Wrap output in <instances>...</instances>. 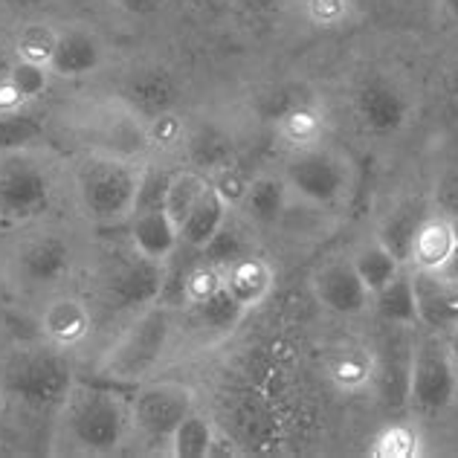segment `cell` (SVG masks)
I'll return each instance as SVG.
<instances>
[{
	"label": "cell",
	"mask_w": 458,
	"mask_h": 458,
	"mask_svg": "<svg viewBox=\"0 0 458 458\" xmlns=\"http://www.w3.org/2000/svg\"><path fill=\"white\" fill-rule=\"evenodd\" d=\"M458 397V369L444 334L429 331L409 348L406 401L418 412H444Z\"/></svg>",
	"instance_id": "obj_7"
},
{
	"label": "cell",
	"mask_w": 458,
	"mask_h": 458,
	"mask_svg": "<svg viewBox=\"0 0 458 458\" xmlns=\"http://www.w3.org/2000/svg\"><path fill=\"white\" fill-rule=\"evenodd\" d=\"M58 191L50 157L35 146L0 148V226H27L53 209Z\"/></svg>",
	"instance_id": "obj_4"
},
{
	"label": "cell",
	"mask_w": 458,
	"mask_h": 458,
	"mask_svg": "<svg viewBox=\"0 0 458 458\" xmlns=\"http://www.w3.org/2000/svg\"><path fill=\"white\" fill-rule=\"evenodd\" d=\"M41 134V123L30 107L15 114H0V148H27Z\"/></svg>",
	"instance_id": "obj_35"
},
{
	"label": "cell",
	"mask_w": 458,
	"mask_h": 458,
	"mask_svg": "<svg viewBox=\"0 0 458 458\" xmlns=\"http://www.w3.org/2000/svg\"><path fill=\"white\" fill-rule=\"evenodd\" d=\"M191 313H195V322L200 325V328L207 334H215V336L233 334L247 317V310L241 308L233 296H229L226 287H221L218 293L209 296L207 302L195 305V308H191Z\"/></svg>",
	"instance_id": "obj_29"
},
{
	"label": "cell",
	"mask_w": 458,
	"mask_h": 458,
	"mask_svg": "<svg viewBox=\"0 0 458 458\" xmlns=\"http://www.w3.org/2000/svg\"><path fill=\"white\" fill-rule=\"evenodd\" d=\"M9 64H12V58H6V53H0V81L6 79V73H9Z\"/></svg>",
	"instance_id": "obj_48"
},
{
	"label": "cell",
	"mask_w": 458,
	"mask_h": 458,
	"mask_svg": "<svg viewBox=\"0 0 458 458\" xmlns=\"http://www.w3.org/2000/svg\"><path fill=\"white\" fill-rule=\"evenodd\" d=\"M209 183L215 186V191H218V195L229 203V207L238 209L241 200H244V191L250 186V180L241 174L235 165H224L215 174H209Z\"/></svg>",
	"instance_id": "obj_39"
},
{
	"label": "cell",
	"mask_w": 458,
	"mask_h": 458,
	"mask_svg": "<svg viewBox=\"0 0 458 458\" xmlns=\"http://www.w3.org/2000/svg\"><path fill=\"white\" fill-rule=\"evenodd\" d=\"M102 41L99 35L90 32V30H64L58 32V41H55V50L50 58V70L55 79H84L99 70L102 64Z\"/></svg>",
	"instance_id": "obj_18"
},
{
	"label": "cell",
	"mask_w": 458,
	"mask_h": 458,
	"mask_svg": "<svg viewBox=\"0 0 458 458\" xmlns=\"http://www.w3.org/2000/svg\"><path fill=\"white\" fill-rule=\"evenodd\" d=\"M38 328L50 345L70 352V348H79L93 334V310L81 296H53L47 299L38 313Z\"/></svg>",
	"instance_id": "obj_14"
},
{
	"label": "cell",
	"mask_w": 458,
	"mask_h": 458,
	"mask_svg": "<svg viewBox=\"0 0 458 458\" xmlns=\"http://www.w3.org/2000/svg\"><path fill=\"white\" fill-rule=\"evenodd\" d=\"M247 252H250V244L244 241V235H241L235 226H229V221H226L221 226V233L215 235L209 244L200 250V259L224 270L233 261H238L241 256H247Z\"/></svg>",
	"instance_id": "obj_36"
},
{
	"label": "cell",
	"mask_w": 458,
	"mask_h": 458,
	"mask_svg": "<svg viewBox=\"0 0 458 458\" xmlns=\"http://www.w3.org/2000/svg\"><path fill=\"white\" fill-rule=\"evenodd\" d=\"M415 302H418V322L427 331L450 334L458 328V279L447 273L412 270Z\"/></svg>",
	"instance_id": "obj_13"
},
{
	"label": "cell",
	"mask_w": 458,
	"mask_h": 458,
	"mask_svg": "<svg viewBox=\"0 0 458 458\" xmlns=\"http://www.w3.org/2000/svg\"><path fill=\"white\" fill-rule=\"evenodd\" d=\"M73 366L62 348L35 343L15 348L0 369V392L30 412H58L73 389Z\"/></svg>",
	"instance_id": "obj_3"
},
{
	"label": "cell",
	"mask_w": 458,
	"mask_h": 458,
	"mask_svg": "<svg viewBox=\"0 0 458 458\" xmlns=\"http://www.w3.org/2000/svg\"><path fill=\"white\" fill-rule=\"evenodd\" d=\"M371 310L389 325V328H418V302H415V284H412V273L403 267L394 279L380 287V291L371 296Z\"/></svg>",
	"instance_id": "obj_22"
},
{
	"label": "cell",
	"mask_w": 458,
	"mask_h": 458,
	"mask_svg": "<svg viewBox=\"0 0 458 458\" xmlns=\"http://www.w3.org/2000/svg\"><path fill=\"white\" fill-rule=\"evenodd\" d=\"M44 4V0H0V9L6 12H32L38 9Z\"/></svg>",
	"instance_id": "obj_43"
},
{
	"label": "cell",
	"mask_w": 458,
	"mask_h": 458,
	"mask_svg": "<svg viewBox=\"0 0 458 458\" xmlns=\"http://www.w3.org/2000/svg\"><path fill=\"white\" fill-rule=\"evenodd\" d=\"M146 168L137 157L84 151L73 163V191L81 215L96 226H119L137 212Z\"/></svg>",
	"instance_id": "obj_1"
},
{
	"label": "cell",
	"mask_w": 458,
	"mask_h": 458,
	"mask_svg": "<svg viewBox=\"0 0 458 458\" xmlns=\"http://www.w3.org/2000/svg\"><path fill=\"white\" fill-rule=\"evenodd\" d=\"M146 137H148V146L174 148L186 140V123L174 111L151 116L146 119Z\"/></svg>",
	"instance_id": "obj_37"
},
{
	"label": "cell",
	"mask_w": 458,
	"mask_h": 458,
	"mask_svg": "<svg viewBox=\"0 0 458 458\" xmlns=\"http://www.w3.org/2000/svg\"><path fill=\"white\" fill-rule=\"evenodd\" d=\"M195 409L198 394L191 386L177 380H146L131 397V429L168 447V438Z\"/></svg>",
	"instance_id": "obj_9"
},
{
	"label": "cell",
	"mask_w": 458,
	"mask_h": 458,
	"mask_svg": "<svg viewBox=\"0 0 458 458\" xmlns=\"http://www.w3.org/2000/svg\"><path fill=\"white\" fill-rule=\"evenodd\" d=\"M325 377L343 394L371 392L377 383V354L366 345H336L325 354Z\"/></svg>",
	"instance_id": "obj_15"
},
{
	"label": "cell",
	"mask_w": 458,
	"mask_h": 458,
	"mask_svg": "<svg viewBox=\"0 0 458 458\" xmlns=\"http://www.w3.org/2000/svg\"><path fill=\"white\" fill-rule=\"evenodd\" d=\"M427 218V212L420 203L409 200V203H401V207H394L389 215L383 218V224L377 226V241L392 252L406 267L409 264V252H412V244H415V235H418V226L420 221Z\"/></svg>",
	"instance_id": "obj_24"
},
{
	"label": "cell",
	"mask_w": 458,
	"mask_h": 458,
	"mask_svg": "<svg viewBox=\"0 0 458 458\" xmlns=\"http://www.w3.org/2000/svg\"><path fill=\"white\" fill-rule=\"evenodd\" d=\"M207 186H209V177L198 172V168H180V172L168 174L163 209L168 212V218L177 224V229L183 226V221L189 218V212L195 209V203L200 200L203 191H207Z\"/></svg>",
	"instance_id": "obj_27"
},
{
	"label": "cell",
	"mask_w": 458,
	"mask_h": 458,
	"mask_svg": "<svg viewBox=\"0 0 458 458\" xmlns=\"http://www.w3.org/2000/svg\"><path fill=\"white\" fill-rule=\"evenodd\" d=\"M50 79H53V70L50 67L38 64V62H27V58H12L9 73H6V81L30 105L35 99H41V96L47 93V88H50Z\"/></svg>",
	"instance_id": "obj_32"
},
{
	"label": "cell",
	"mask_w": 458,
	"mask_h": 458,
	"mask_svg": "<svg viewBox=\"0 0 458 458\" xmlns=\"http://www.w3.org/2000/svg\"><path fill=\"white\" fill-rule=\"evenodd\" d=\"M438 273H447V276H453V279H458V247L453 250V256H450V261H447V267L438 270Z\"/></svg>",
	"instance_id": "obj_45"
},
{
	"label": "cell",
	"mask_w": 458,
	"mask_h": 458,
	"mask_svg": "<svg viewBox=\"0 0 458 458\" xmlns=\"http://www.w3.org/2000/svg\"><path fill=\"white\" fill-rule=\"evenodd\" d=\"M0 429H4V392H0Z\"/></svg>",
	"instance_id": "obj_50"
},
{
	"label": "cell",
	"mask_w": 458,
	"mask_h": 458,
	"mask_svg": "<svg viewBox=\"0 0 458 458\" xmlns=\"http://www.w3.org/2000/svg\"><path fill=\"white\" fill-rule=\"evenodd\" d=\"M58 429L76 453H116L131 432V401L107 386L73 383L58 406Z\"/></svg>",
	"instance_id": "obj_2"
},
{
	"label": "cell",
	"mask_w": 458,
	"mask_h": 458,
	"mask_svg": "<svg viewBox=\"0 0 458 458\" xmlns=\"http://www.w3.org/2000/svg\"><path fill=\"white\" fill-rule=\"evenodd\" d=\"M215 450V424L203 412H189L183 424L168 438V453L174 458H207Z\"/></svg>",
	"instance_id": "obj_28"
},
{
	"label": "cell",
	"mask_w": 458,
	"mask_h": 458,
	"mask_svg": "<svg viewBox=\"0 0 458 458\" xmlns=\"http://www.w3.org/2000/svg\"><path fill=\"white\" fill-rule=\"evenodd\" d=\"M128 235H131V247L160 264H168L177 256L180 229L168 218V212L163 207L137 209L128 221Z\"/></svg>",
	"instance_id": "obj_17"
},
{
	"label": "cell",
	"mask_w": 458,
	"mask_h": 458,
	"mask_svg": "<svg viewBox=\"0 0 458 458\" xmlns=\"http://www.w3.org/2000/svg\"><path fill=\"white\" fill-rule=\"evenodd\" d=\"M348 259H352L357 276L363 279V284L369 287L371 296H375L380 287H386L397 273L403 270V264L397 261L377 238H369V241H363V244H357Z\"/></svg>",
	"instance_id": "obj_26"
},
{
	"label": "cell",
	"mask_w": 458,
	"mask_h": 458,
	"mask_svg": "<svg viewBox=\"0 0 458 458\" xmlns=\"http://www.w3.org/2000/svg\"><path fill=\"white\" fill-rule=\"evenodd\" d=\"M308 15L317 27H336L348 15V0H308Z\"/></svg>",
	"instance_id": "obj_40"
},
{
	"label": "cell",
	"mask_w": 458,
	"mask_h": 458,
	"mask_svg": "<svg viewBox=\"0 0 458 458\" xmlns=\"http://www.w3.org/2000/svg\"><path fill=\"white\" fill-rule=\"evenodd\" d=\"M116 9H123L125 15H134V18H148L157 15L163 9L165 0H111Z\"/></svg>",
	"instance_id": "obj_41"
},
{
	"label": "cell",
	"mask_w": 458,
	"mask_h": 458,
	"mask_svg": "<svg viewBox=\"0 0 458 458\" xmlns=\"http://www.w3.org/2000/svg\"><path fill=\"white\" fill-rule=\"evenodd\" d=\"M444 340H447V348H450V357L458 369V328H453L450 334H444Z\"/></svg>",
	"instance_id": "obj_44"
},
{
	"label": "cell",
	"mask_w": 458,
	"mask_h": 458,
	"mask_svg": "<svg viewBox=\"0 0 458 458\" xmlns=\"http://www.w3.org/2000/svg\"><path fill=\"white\" fill-rule=\"evenodd\" d=\"M224 287V270L215 267L209 261H198L191 267L183 270V299L186 308H195L200 302H207L209 296H215Z\"/></svg>",
	"instance_id": "obj_33"
},
{
	"label": "cell",
	"mask_w": 458,
	"mask_h": 458,
	"mask_svg": "<svg viewBox=\"0 0 458 458\" xmlns=\"http://www.w3.org/2000/svg\"><path fill=\"white\" fill-rule=\"evenodd\" d=\"M352 111L357 125L369 137H394L401 134L412 114V99L394 79L366 76L354 88Z\"/></svg>",
	"instance_id": "obj_11"
},
{
	"label": "cell",
	"mask_w": 458,
	"mask_h": 458,
	"mask_svg": "<svg viewBox=\"0 0 458 458\" xmlns=\"http://www.w3.org/2000/svg\"><path fill=\"white\" fill-rule=\"evenodd\" d=\"M229 212H233V207H229L218 191H215V186L209 183L207 191L200 195V200L195 203V209L189 212L183 226H180V244L200 252L215 235L221 233V226L229 221Z\"/></svg>",
	"instance_id": "obj_23"
},
{
	"label": "cell",
	"mask_w": 458,
	"mask_h": 458,
	"mask_svg": "<svg viewBox=\"0 0 458 458\" xmlns=\"http://www.w3.org/2000/svg\"><path fill=\"white\" fill-rule=\"evenodd\" d=\"M172 345V308L151 305L134 313L99 360V375L116 383H146Z\"/></svg>",
	"instance_id": "obj_5"
},
{
	"label": "cell",
	"mask_w": 458,
	"mask_h": 458,
	"mask_svg": "<svg viewBox=\"0 0 458 458\" xmlns=\"http://www.w3.org/2000/svg\"><path fill=\"white\" fill-rule=\"evenodd\" d=\"M450 221V229H453V238H455V244H458V218H447Z\"/></svg>",
	"instance_id": "obj_49"
},
{
	"label": "cell",
	"mask_w": 458,
	"mask_h": 458,
	"mask_svg": "<svg viewBox=\"0 0 458 458\" xmlns=\"http://www.w3.org/2000/svg\"><path fill=\"white\" fill-rule=\"evenodd\" d=\"M441 6H444V12L458 23V0H441Z\"/></svg>",
	"instance_id": "obj_46"
},
{
	"label": "cell",
	"mask_w": 458,
	"mask_h": 458,
	"mask_svg": "<svg viewBox=\"0 0 458 458\" xmlns=\"http://www.w3.org/2000/svg\"><path fill=\"white\" fill-rule=\"evenodd\" d=\"M432 212L444 218H458V165L447 168L432 186Z\"/></svg>",
	"instance_id": "obj_38"
},
{
	"label": "cell",
	"mask_w": 458,
	"mask_h": 458,
	"mask_svg": "<svg viewBox=\"0 0 458 458\" xmlns=\"http://www.w3.org/2000/svg\"><path fill=\"white\" fill-rule=\"evenodd\" d=\"M224 287L229 296L244 308L247 313L261 308L276 291V270L273 264L259 256V252H247L238 261H233L229 267H224Z\"/></svg>",
	"instance_id": "obj_16"
},
{
	"label": "cell",
	"mask_w": 458,
	"mask_h": 458,
	"mask_svg": "<svg viewBox=\"0 0 458 458\" xmlns=\"http://www.w3.org/2000/svg\"><path fill=\"white\" fill-rule=\"evenodd\" d=\"M282 180L293 200H302L317 209H331L348 198L354 177L348 157L319 142V146L291 151Z\"/></svg>",
	"instance_id": "obj_6"
},
{
	"label": "cell",
	"mask_w": 458,
	"mask_h": 458,
	"mask_svg": "<svg viewBox=\"0 0 458 458\" xmlns=\"http://www.w3.org/2000/svg\"><path fill=\"white\" fill-rule=\"evenodd\" d=\"M165 270L168 264H160L128 247L123 256L107 261L99 282L102 302L119 313H140L142 308L157 305L165 284Z\"/></svg>",
	"instance_id": "obj_8"
},
{
	"label": "cell",
	"mask_w": 458,
	"mask_h": 458,
	"mask_svg": "<svg viewBox=\"0 0 458 458\" xmlns=\"http://www.w3.org/2000/svg\"><path fill=\"white\" fill-rule=\"evenodd\" d=\"M125 102L134 107L142 119L174 111L177 105V81L165 70H142L128 81Z\"/></svg>",
	"instance_id": "obj_21"
},
{
	"label": "cell",
	"mask_w": 458,
	"mask_h": 458,
	"mask_svg": "<svg viewBox=\"0 0 458 458\" xmlns=\"http://www.w3.org/2000/svg\"><path fill=\"white\" fill-rule=\"evenodd\" d=\"M282 140L291 146V151L319 146L325 137V114H319L310 102H293L291 107L276 116Z\"/></svg>",
	"instance_id": "obj_25"
},
{
	"label": "cell",
	"mask_w": 458,
	"mask_h": 458,
	"mask_svg": "<svg viewBox=\"0 0 458 458\" xmlns=\"http://www.w3.org/2000/svg\"><path fill=\"white\" fill-rule=\"evenodd\" d=\"M23 107H30V102L23 99L6 79L0 81V114H15V111H23Z\"/></svg>",
	"instance_id": "obj_42"
},
{
	"label": "cell",
	"mask_w": 458,
	"mask_h": 458,
	"mask_svg": "<svg viewBox=\"0 0 458 458\" xmlns=\"http://www.w3.org/2000/svg\"><path fill=\"white\" fill-rule=\"evenodd\" d=\"M455 247L458 244L453 238L450 221L444 218V215H438V212H427V218L420 221V226H418V235H415L412 252H409L406 267L438 273V270L447 267V261H450Z\"/></svg>",
	"instance_id": "obj_19"
},
{
	"label": "cell",
	"mask_w": 458,
	"mask_h": 458,
	"mask_svg": "<svg viewBox=\"0 0 458 458\" xmlns=\"http://www.w3.org/2000/svg\"><path fill=\"white\" fill-rule=\"evenodd\" d=\"M369 453L375 458H418L424 453V438L409 424H389L371 438Z\"/></svg>",
	"instance_id": "obj_30"
},
{
	"label": "cell",
	"mask_w": 458,
	"mask_h": 458,
	"mask_svg": "<svg viewBox=\"0 0 458 458\" xmlns=\"http://www.w3.org/2000/svg\"><path fill=\"white\" fill-rule=\"evenodd\" d=\"M55 41H58V32L47 27V23H30L15 38V58H27V62H38L50 67Z\"/></svg>",
	"instance_id": "obj_34"
},
{
	"label": "cell",
	"mask_w": 458,
	"mask_h": 458,
	"mask_svg": "<svg viewBox=\"0 0 458 458\" xmlns=\"http://www.w3.org/2000/svg\"><path fill=\"white\" fill-rule=\"evenodd\" d=\"M189 148H191L195 168L207 177L215 174L224 165H233V142L221 134H215V131H207V134H200V137H191Z\"/></svg>",
	"instance_id": "obj_31"
},
{
	"label": "cell",
	"mask_w": 458,
	"mask_h": 458,
	"mask_svg": "<svg viewBox=\"0 0 458 458\" xmlns=\"http://www.w3.org/2000/svg\"><path fill=\"white\" fill-rule=\"evenodd\" d=\"M291 191L287 183L276 174H259L250 180V186L241 200V212L256 224V226H279L291 207Z\"/></svg>",
	"instance_id": "obj_20"
},
{
	"label": "cell",
	"mask_w": 458,
	"mask_h": 458,
	"mask_svg": "<svg viewBox=\"0 0 458 458\" xmlns=\"http://www.w3.org/2000/svg\"><path fill=\"white\" fill-rule=\"evenodd\" d=\"M313 299L334 317H363L371 310V293L357 276L352 259H331L310 276Z\"/></svg>",
	"instance_id": "obj_12"
},
{
	"label": "cell",
	"mask_w": 458,
	"mask_h": 458,
	"mask_svg": "<svg viewBox=\"0 0 458 458\" xmlns=\"http://www.w3.org/2000/svg\"><path fill=\"white\" fill-rule=\"evenodd\" d=\"M73 264H76L73 241L64 233H55V229H44V233L23 238L21 244L12 250V259H9L12 276H15L23 287H32V291L53 287L62 279H67Z\"/></svg>",
	"instance_id": "obj_10"
},
{
	"label": "cell",
	"mask_w": 458,
	"mask_h": 458,
	"mask_svg": "<svg viewBox=\"0 0 458 458\" xmlns=\"http://www.w3.org/2000/svg\"><path fill=\"white\" fill-rule=\"evenodd\" d=\"M450 93H453V99L458 105V64L453 67V73H450Z\"/></svg>",
	"instance_id": "obj_47"
}]
</instances>
